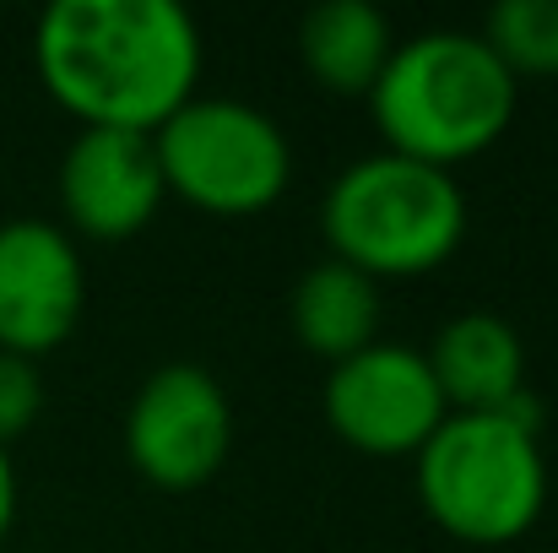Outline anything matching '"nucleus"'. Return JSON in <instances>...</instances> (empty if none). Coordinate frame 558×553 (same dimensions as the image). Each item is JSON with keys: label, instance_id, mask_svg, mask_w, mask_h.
Listing matches in <instances>:
<instances>
[{"label": "nucleus", "instance_id": "nucleus-9", "mask_svg": "<svg viewBox=\"0 0 558 553\" xmlns=\"http://www.w3.org/2000/svg\"><path fill=\"white\" fill-rule=\"evenodd\" d=\"M163 175H158V153L153 136L136 131H82L65 158H60V212H65V233L98 239V244H120L136 239L158 206H163Z\"/></svg>", "mask_w": 558, "mask_h": 553}, {"label": "nucleus", "instance_id": "nucleus-2", "mask_svg": "<svg viewBox=\"0 0 558 553\" xmlns=\"http://www.w3.org/2000/svg\"><path fill=\"white\" fill-rule=\"evenodd\" d=\"M515 109L521 82L477 33L461 27L396 38L379 82L369 87V115L385 153L434 164L445 175L466 158H483L510 131Z\"/></svg>", "mask_w": 558, "mask_h": 553}, {"label": "nucleus", "instance_id": "nucleus-10", "mask_svg": "<svg viewBox=\"0 0 558 553\" xmlns=\"http://www.w3.org/2000/svg\"><path fill=\"white\" fill-rule=\"evenodd\" d=\"M423 359L450 412H505L526 396V348L505 315H450Z\"/></svg>", "mask_w": 558, "mask_h": 553}, {"label": "nucleus", "instance_id": "nucleus-3", "mask_svg": "<svg viewBox=\"0 0 558 553\" xmlns=\"http://www.w3.org/2000/svg\"><path fill=\"white\" fill-rule=\"evenodd\" d=\"M412 461L428 521L472 549L526 538L548 505V456L526 396L505 412H445Z\"/></svg>", "mask_w": 558, "mask_h": 553}, {"label": "nucleus", "instance_id": "nucleus-4", "mask_svg": "<svg viewBox=\"0 0 558 553\" xmlns=\"http://www.w3.org/2000/svg\"><path fill=\"white\" fill-rule=\"evenodd\" d=\"M320 233L331 261L364 272L369 282L428 277L466 239V195L456 175L379 147L331 180L320 201Z\"/></svg>", "mask_w": 558, "mask_h": 553}, {"label": "nucleus", "instance_id": "nucleus-1", "mask_svg": "<svg viewBox=\"0 0 558 553\" xmlns=\"http://www.w3.org/2000/svg\"><path fill=\"white\" fill-rule=\"evenodd\" d=\"M33 65L82 131L153 136L201 87V27L174 0H54Z\"/></svg>", "mask_w": 558, "mask_h": 553}, {"label": "nucleus", "instance_id": "nucleus-13", "mask_svg": "<svg viewBox=\"0 0 558 553\" xmlns=\"http://www.w3.org/2000/svg\"><path fill=\"white\" fill-rule=\"evenodd\" d=\"M477 38L515 82H558V0H499Z\"/></svg>", "mask_w": 558, "mask_h": 553}, {"label": "nucleus", "instance_id": "nucleus-11", "mask_svg": "<svg viewBox=\"0 0 558 553\" xmlns=\"http://www.w3.org/2000/svg\"><path fill=\"white\" fill-rule=\"evenodd\" d=\"M396 49L390 16L369 0H320L299 22V60L315 76V87L337 98H369L385 60Z\"/></svg>", "mask_w": 558, "mask_h": 553}, {"label": "nucleus", "instance_id": "nucleus-15", "mask_svg": "<svg viewBox=\"0 0 558 553\" xmlns=\"http://www.w3.org/2000/svg\"><path fill=\"white\" fill-rule=\"evenodd\" d=\"M16 521V467H11V450L0 445V543Z\"/></svg>", "mask_w": 558, "mask_h": 553}, {"label": "nucleus", "instance_id": "nucleus-12", "mask_svg": "<svg viewBox=\"0 0 558 553\" xmlns=\"http://www.w3.org/2000/svg\"><path fill=\"white\" fill-rule=\"evenodd\" d=\"M288 321H293V337L315 359L342 364L364 353L369 342H379V282L326 255L299 277L288 299Z\"/></svg>", "mask_w": 558, "mask_h": 553}, {"label": "nucleus", "instance_id": "nucleus-14", "mask_svg": "<svg viewBox=\"0 0 558 553\" xmlns=\"http://www.w3.org/2000/svg\"><path fill=\"white\" fill-rule=\"evenodd\" d=\"M38 412H44V374H38V364L16 359V353H0V445L11 450V440H22Z\"/></svg>", "mask_w": 558, "mask_h": 553}, {"label": "nucleus", "instance_id": "nucleus-8", "mask_svg": "<svg viewBox=\"0 0 558 553\" xmlns=\"http://www.w3.org/2000/svg\"><path fill=\"white\" fill-rule=\"evenodd\" d=\"M82 304L87 272L76 239L44 217L0 223V353L38 364L76 332Z\"/></svg>", "mask_w": 558, "mask_h": 553}, {"label": "nucleus", "instance_id": "nucleus-5", "mask_svg": "<svg viewBox=\"0 0 558 553\" xmlns=\"http://www.w3.org/2000/svg\"><path fill=\"white\" fill-rule=\"evenodd\" d=\"M163 190L206 217H255L282 201L293 180V147L282 125L244 98L195 93L153 131Z\"/></svg>", "mask_w": 558, "mask_h": 553}, {"label": "nucleus", "instance_id": "nucleus-7", "mask_svg": "<svg viewBox=\"0 0 558 553\" xmlns=\"http://www.w3.org/2000/svg\"><path fill=\"white\" fill-rule=\"evenodd\" d=\"M320 407L342 445L379 461L417 456L450 412L428 374V359L407 342H369L364 353L331 364Z\"/></svg>", "mask_w": 558, "mask_h": 553}, {"label": "nucleus", "instance_id": "nucleus-6", "mask_svg": "<svg viewBox=\"0 0 558 553\" xmlns=\"http://www.w3.org/2000/svg\"><path fill=\"white\" fill-rule=\"evenodd\" d=\"M228 450L233 407L217 374H206L201 364H163L142 380L125 412V456L153 489L190 494L211 483Z\"/></svg>", "mask_w": 558, "mask_h": 553}]
</instances>
